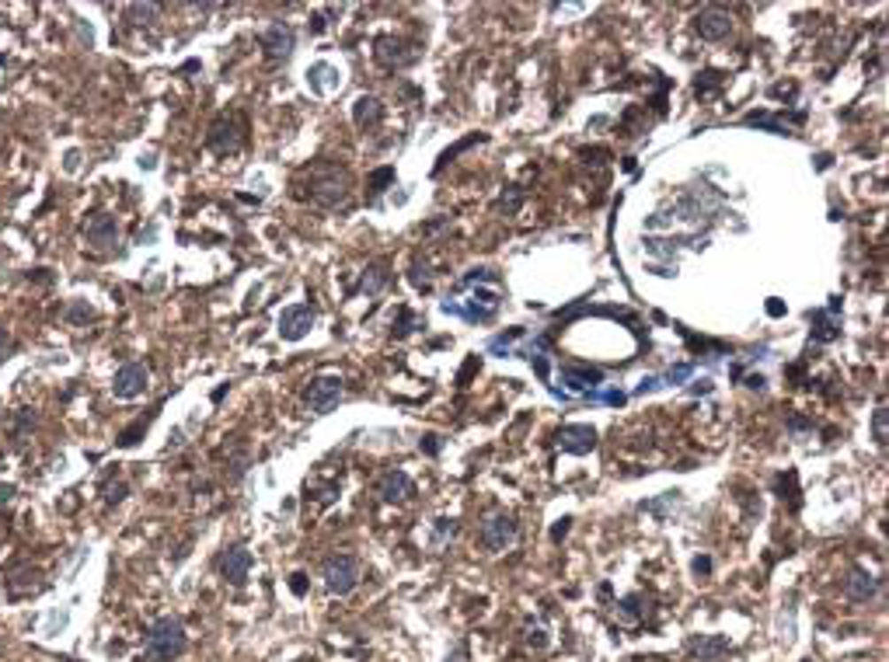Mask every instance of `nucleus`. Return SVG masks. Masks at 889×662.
<instances>
[{
  "label": "nucleus",
  "instance_id": "23",
  "mask_svg": "<svg viewBox=\"0 0 889 662\" xmlns=\"http://www.w3.org/2000/svg\"><path fill=\"white\" fill-rule=\"evenodd\" d=\"M743 122H746V126H761V129H771V133H778V136H788V122L775 119L771 112H750V115H743Z\"/></svg>",
  "mask_w": 889,
  "mask_h": 662
},
{
  "label": "nucleus",
  "instance_id": "12",
  "mask_svg": "<svg viewBox=\"0 0 889 662\" xmlns=\"http://www.w3.org/2000/svg\"><path fill=\"white\" fill-rule=\"evenodd\" d=\"M377 63L381 66H388V70H401V66H412L415 59H419V50L412 46V42H405V39H377Z\"/></svg>",
  "mask_w": 889,
  "mask_h": 662
},
{
  "label": "nucleus",
  "instance_id": "46",
  "mask_svg": "<svg viewBox=\"0 0 889 662\" xmlns=\"http://www.w3.org/2000/svg\"><path fill=\"white\" fill-rule=\"evenodd\" d=\"M788 429H792V433H802V429H806V419H799V415H792V422H788Z\"/></svg>",
  "mask_w": 889,
  "mask_h": 662
},
{
  "label": "nucleus",
  "instance_id": "17",
  "mask_svg": "<svg viewBox=\"0 0 889 662\" xmlns=\"http://www.w3.org/2000/svg\"><path fill=\"white\" fill-rule=\"evenodd\" d=\"M412 492H415V485H412V478L405 471H388L381 478V498L384 502H405V498H412Z\"/></svg>",
  "mask_w": 889,
  "mask_h": 662
},
{
  "label": "nucleus",
  "instance_id": "48",
  "mask_svg": "<svg viewBox=\"0 0 889 662\" xmlns=\"http://www.w3.org/2000/svg\"><path fill=\"white\" fill-rule=\"evenodd\" d=\"M764 384H768V381H764V377H761V373H757V377H750V381H746V387H754V390H764Z\"/></svg>",
  "mask_w": 889,
  "mask_h": 662
},
{
  "label": "nucleus",
  "instance_id": "13",
  "mask_svg": "<svg viewBox=\"0 0 889 662\" xmlns=\"http://www.w3.org/2000/svg\"><path fill=\"white\" fill-rule=\"evenodd\" d=\"M311 328H314V311L307 304H293L279 314V335L286 342H300Z\"/></svg>",
  "mask_w": 889,
  "mask_h": 662
},
{
  "label": "nucleus",
  "instance_id": "1",
  "mask_svg": "<svg viewBox=\"0 0 889 662\" xmlns=\"http://www.w3.org/2000/svg\"><path fill=\"white\" fill-rule=\"evenodd\" d=\"M304 178H307L304 199H311L314 206H321V210H345L352 203V174L342 165H335V161H314V165L304 171Z\"/></svg>",
  "mask_w": 889,
  "mask_h": 662
},
{
  "label": "nucleus",
  "instance_id": "31",
  "mask_svg": "<svg viewBox=\"0 0 889 662\" xmlns=\"http://www.w3.org/2000/svg\"><path fill=\"white\" fill-rule=\"evenodd\" d=\"M691 373H694L691 363H676V366H669L663 381H667V384H684V381H691Z\"/></svg>",
  "mask_w": 889,
  "mask_h": 662
},
{
  "label": "nucleus",
  "instance_id": "44",
  "mask_svg": "<svg viewBox=\"0 0 889 662\" xmlns=\"http://www.w3.org/2000/svg\"><path fill=\"white\" fill-rule=\"evenodd\" d=\"M600 401H607V404H624V394H621V390H607V394H600Z\"/></svg>",
  "mask_w": 889,
  "mask_h": 662
},
{
  "label": "nucleus",
  "instance_id": "5",
  "mask_svg": "<svg viewBox=\"0 0 889 662\" xmlns=\"http://www.w3.org/2000/svg\"><path fill=\"white\" fill-rule=\"evenodd\" d=\"M513 541H516V520L509 512H492L478 530V544H482V551L489 554L506 551Z\"/></svg>",
  "mask_w": 889,
  "mask_h": 662
},
{
  "label": "nucleus",
  "instance_id": "14",
  "mask_svg": "<svg viewBox=\"0 0 889 662\" xmlns=\"http://www.w3.org/2000/svg\"><path fill=\"white\" fill-rule=\"evenodd\" d=\"M248 572H251V551L244 544H234L220 554V575L230 586H244Z\"/></svg>",
  "mask_w": 889,
  "mask_h": 662
},
{
  "label": "nucleus",
  "instance_id": "30",
  "mask_svg": "<svg viewBox=\"0 0 889 662\" xmlns=\"http://www.w3.org/2000/svg\"><path fill=\"white\" fill-rule=\"evenodd\" d=\"M667 505L676 509V505H680V492H667L660 502H642V509H645V512H656V516H663V512H667Z\"/></svg>",
  "mask_w": 889,
  "mask_h": 662
},
{
  "label": "nucleus",
  "instance_id": "29",
  "mask_svg": "<svg viewBox=\"0 0 889 662\" xmlns=\"http://www.w3.org/2000/svg\"><path fill=\"white\" fill-rule=\"evenodd\" d=\"M482 140H485V136H482V133H475V136H468V140H460V143H457V147H450V150H446L444 158H440V165H437V171H444V167L450 165V161H453V158H457V154H464V150H468V147H475V143H482Z\"/></svg>",
  "mask_w": 889,
  "mask_h": 662
},
{
  "label": "nucleus",
  "instance_id": "20",
  "mask_svg": "<svg viewBox=\"0 0 889 662\" xmlns=\"http://www.w3.org/2000/svg\"><path fill=\"white\" fill-rule=\"evenodd\" d=\"M809 325H813V338L816 342H834L840 328H837V318L831 311H809Z\"/></svg>",
  "mask_w": 889,
  "mask_h": 662
},
{
  "label": "nucleus",
  "instance_id": "2",
  "mask_svg": "<svg viewBox=\"0 0 889 662\" xmlns=\"http://www.w3.org/2000/svg\"><path fill=\"white\" fill-rule=\"evenodd\" d=\"M189 649V638H185V627L178 617H161L151 624L147 631V656L154 662H174L178 656H185Z\"/></svg>",
  "mask_w": 889,
  "mask_h": 662
},
{
  "label": "nucleus",
  "instance_id": "6",
  "mask_svg": "<svg viewBox=\"0 0 889 662\" xmlns=\"http://www.w3.org/2000/svg\"><path fill=\"white\" fill-rule=\"evenodd\" d=\"M342 394H345V387L338 377H314L311 384L304 387V404L314 412V415H329L335 404L342 401Z\"/></svg>",
  "mask_w": 889,
  "mask_h": 662
},
{
  "label": "nucleus",
  "instance_id": "27",
  "mask_svg": "<svg viewBox=\"0 0 889 662\" xmlns=\"http://www.w3.org/2000/svg\"><path fill=\"white\" fill-rule=\"evenodd\" d=\"M126 14H129L136 25H151V21L161 14V7H158V4H129V11H126Z\"/></svg>",
  "mask_w": 889,
  "mask_h": 662
},
{
  "label": "nucleus",
  "instance_id": "11",
  "mask_svg": "<svg viewBox=\"0 0 889 662\" xmlns=\"http://www.w3.org/2000/svg\"><path fill=\"white\" fill-rule=\"evenodd\" d=\"M84 237H88L91 248L112 251V248L119 244V223H115V217H109V213H91V217L84 220Z\"/></svg>",
  "mask_w": 889,
  "mask_h": 662
},
{
  "label": "nucleus",
  "instance_id": "26",
  "mask_svg": "<svg viewBox=\"0 0 889 662\" xmlns=\"http://www.w3.org/2000/svg\"><path fill=\"white\" fill-rule=\"evenodd\" d=\"M32 429H35V415H32L28 408H21V412L14 415V433H11V436H14V443H25V436H28Z\"/></svg>",
  "mask_w": 889,
  "mask_h": 662
},
{
  "label": "nucleus",
  "instance_id": "16",
  "mask_svg": "<svg viewBox=\"0 0 889 662\" xmlns=\"http://www.w3.org/2000/svg\"><path fill=\"white\" fill-rule=\"evenodd\" d=\"M381 119H384L381 98H374V95L356 98V105H352V122H356L359 129H374V126H381Z\"/></svg>",
  "mask_w": 889,
  "mask_h": 662
},
{
  "label": "nucleus",
  "instance_id": "15",
  "mask_svg": "<svg viewBox=\"0 0 889 662\" xmlns=\"http://www.w3.org/2000/svg\"><path fill=\"white\" fill-rule=\"evenodd\" d=\"M844 597L851 604H869V600L879 597V579L869 568H851L847 579H844Z\"/></svg>",
  "mask_w": 889,
  "mask_h": 662
},
{
  "label": "nucleus",
  "instance_id": "33",
  "mask_svg": "<svg viewBox=\"0 0 889 662\" xmlns=\"http://www.w3.org/2000/svg\"><path fill=\"white\" fill-rule=\"evenodd\" d=\"M471 282H499V276L492 269H471L468 276L460 279V286H471Z\"/></svg>",
  "mask_w": 889,
  "mask_h": 662
},
{
  "label": "nucleus",
  "instance_id": "3",
  "mask_svg": "<svg viewBox=\"0 0 889 662\" xmlns=\"http://www.w3.org/2000/svg\"><path fill=\"white\" fill-rule=\"evenodd\" d=\"M321 579H325V589H329L332 597H349V593L359 586V579H363V565H359L356 554L338 551V554H332V558H325Z\"/></svg>",
  "mask_w": 889,
  "mask_h": 662
},
{
  "label": "nucleus",
  "instance_id": "9",
  "mask_svg": "<svg viewBox=\"0 0 889 662\" xmlns=\"http://www.w3.org/2000/svg\"><path fill=\"white\" fill-rule=\"evenodd\" d=\"M262 50H266V59L269 63H286L293 56V28L286 21H273L262 35H259Z\"/></svg>",
  "mask_w": 889,
  "mask_h": 662
},
{
  "label": "nucleus",
  "instance_id": "38",
  "mask_svg": "<svg viewBox=\"0 0 889 662\" xmlns=\"http://www.w3.org/2000/svg\"><path fill=\"white\" fill-rule=\"evenodd\" d=\"M126 498V485L119 481V485H105V502L109 505H115V502H122Z\"/></svg>",
  "mask_w": 889,
  "mask_h": 662
},
{
  "label": "nucleus",
  "instance_id": "7",
  "mask_svg": "<svg viewBox=\"0 0 889 662\" xmlns=\"http://www.w3.org/2000/svg\"><path fill=\"white\" fill-rule=\"evenodd\" d=\"M694 32L705 39V42H725L729 32H732V14L725 7H701L694 14Z\"/></svg>",
  "mask_w": 889,
  "mask_h": 662
},
{
  "label": "nucleus",
  "instance_id": "36",
  "mask_svg": "<svg viewBox=\"0 0 889 662\" xmlns=\"http://www.w3.org/2000/svg\"><path fill=\"white\" fill-rule=\"evenodd\" d=\"M453 534H457V523H453V520H437V541H433V544L440 548L446 537H453Z\"/></svg>",
  "mask_w": 889,
  "mask_h": 662
},
{
  "label": "nucleus",
  "instance_id": "41",
  "mask_svg": "<svg viewBox=\"0 0 889 662\" xmlns=\"http://www.w3.org/2000/svg\"><path fill=\"white\" fill-rule=\"evenodd\" d=\"M572 530V516H565V520H558L555 523V530H552V541H561L565 534Z\"/></svg>",
  "mask_w": 889,
  "mask_h": 662
},
{
  "label": "nucleus",
  "instance_id": "35",
  "mask_svg": "<svg viewBox=\"0 0 889 662\" xmlns=\"http://www.w3.org/2000/svg\"><path fill=\"white\" fill-rule=\"evenodd\" d=\"M143 433H147V422H136V426H129V429H126V433L119 436V446H133V443L140 440Z\"/></svg>",
  "mask_w": 889,
  "mask_h": 662
},
{
  "label": "nucleus",
  "instance_id": "25",
  "mask_svg": "<svg viewBox=\"0 0 889 662\" xmlns=\"http://www.w3.org/2000/svg\"><path fill=\"white\" fill-rule=\"evenodd\" d=\"M520 206H523V189H516V185H513L509 192H502L499 199H496V210L506 213V217H513Z\"/></svg>",
  "mask_w": 889,
  "mask_h": 662
},
{
  "label": "nucleus",
  "instance_id": "39",
  "mask_svg": "<svg viewBox=\"0 0 889 662\" xmlns=\"http://www.w3.org/2000/svg\"><path fill=\"white\" fill-rule=\"evenodd\" d=\"M691 568H694V575H708V572H712V558H708V554H698V558L691 561Z\"/></svg>",
  "mask_w": 889,
  "mask_h": 662
},
{
  "label": "nucleus",
  "instance_id": "21",
  "mask_svg": "<svg viewBox=\"0 0 889 662\" xmlns=\"http://www.w3.org/2000/svg\"><path fill=\"white\" fill-rule=\"evenodd\" d=\"M388 282H390L388 266H381V262H377V266H370V269L363 273V282H359V289H363L367 296H377V293H381V289H384Z\"/></svg>",
  "mask_w": 889,
  "mask_h": 662
},
{
  "label": "nucleus",
  "instance_id": "28",
  "mask_svg": "<svg viewBox=\"0 0 889 662\" xmlns=\"http://www.w3.org/2000/svg\"><path fill=\"white\" fill-rule=\"evenodd\" d=\"M886 422H889V415H886V408L879 404L876 412H872V440L879 443V446H886Z\"/></svg>",
  "mask_w": 889,
  "mask_h": 662
},
{
  "label": "nucleus",
  "instance_id": "32",
  "mask_svg": "<svg viewBox=\"0 0 889 662\" xmlns=\"http://www.w3.org/2000/svg\"><path fill=\"white\" fill-rule=\"evenodd\" d=\"M408 279H412V286H415V289H422V293L433 286V279H429V266H419V262L412 266V276Z\"/></svg>",
  "mask_w": 889,
  "mask_h": 662
},
{
  "label": "nucleus",
  "instance_id": "22",
  "mask_svg": "<svg viewBox=\"0 0 889 662\" xmlns=\"http://www.w3.org/2000/svg\"><path fill=\"white\" fill-rule=\"evenodd\" d=\"M642 604H645V600H642L638 593H631V597L617 600V604H614V607H617V620H621V624H635V620H642V613H645Z\"/></svg>",
  "mask_w": 889,
  "mask_h": 662
},
{
  "label": "nucleus",
  "instance_id": "19",
  "mask_svg": "<svg viewBox=\"0 0 889 662\" xmlns=\"http://www.w3.org/2000/svg\"><path fill=\"white\" fill-rule=\"evenodd\" d=\"M561 381L572 390H590V387L604 384V373L593 366H561Z\"/></svg>",
  "mask_w": 889,
  "mask_h": 662
},
{
  "label": "nucleus",
  "instance_id": "47",
  "mask_svg": "<svg viewBox=\"0 0 889 662\" xmlns=\"http://www.w3.org/2000/svg\"><path fill=\"white\" fill-rule=\"evenodd\" d=\"M691 390H694V394H708V390H712V381H698V384H691Z\"/></svg>",
  "mask_w": 889,
  "mask_h": 662
},
{
  "label": "nucleus",
  "instance_id": "40",
  "mask_svg": "<svg viewBox=\"0 0 889 662\" xmlns=\"http://www.w3.org/2000/svg\"><path fill=\"white\" fill-rule=\"evenodd\" d=\"M660 387H663V381H660V377H645L642 384L635 387V394H642V397H645V394H653V390H660Z\"/></svg>",
  "mask_w": 889,
  "mask_h": 662
},
{
  "label": "nucleus",
  "instance_id": "4",
  "mask_svg": "<svg viewBox=\"0 0 889 662\" xmlns=\"http://www.w3.org/2000/svg\"><path fill=\"white\" fill-rule=\"evenodd\" d=\"M213 154H237L244 147V119L237 112H223L213 119L210 136H206Z\"/></svg>",
  "mask_w": 889,
  "mask_h": 662
},
{
  "label": "nucleus",
  "instance_id": "10",
  "mask_svg": "<svg viewBox=\"0 0 889 662\" xmlns=\"http://www.w3.org/2000/svg\"><path fill=\"white\" fill-rule=\"evenodd\" d=\"M597 429L593 426H561L555 433V443L561 453H576V457H583V453H593L597 450Z\"/></svg>",
  "mask_w": 889,
  "mask_h": 662
},
{
  "label": "nucleus",
  "instance_id": "34",
  "mask_svg": "<svg viewBox=\"0 0 889 662\" xmlns=\"http://www.w3.org/2000/svg\"><path fill=\"white\" fill-rule=\"evenodd\" d=\"M719 84H723V77H719L715 70H708V73H705V81H698V84H694V91H698V95H708V91H715Z\"/></svg>",
  "mask_w": 889,
  "mask_h": 662
},
{
  "label": "nucleus",
  "instance_id": "24",
  "mask_svg": "<svg viewBox=\"0 0 889 662\" xmlns=\"http://www.w3.org/2000/svg\"><path fill=\"white\" fill-rule=\"evenodd\" d=\"M367 185H370V199H381L388 192V185H394V167H377Z\"/></svg>",
  "mask_w": 889,
  "mask_h": 662
},
{
  "label": "nucleus",
  "instance_id": "49",
  "mask_svg": "<svg viewBox=\"0 0 889 662\" xmlns=\"http://www.w3.org/2000/svg\"><path fill=\"white\" fill-rule=\"evenodd\" d=\"M311 28H314V32H325V18H321V14H314V25H311Z\"/></svg>",
  "mask_w": 889,
  "mask_h": 662
},
{
  "label": "nucleus",
  "instance_id": "43",
  "mask_svg": "<svg viewBox=\"0 0 889 662\" xmlns=\"http://www.w3.org/2000/svg\"><path fill=\"white\" fill-rule=\"evenodd\" d=\"M290 589H293L297 597H304V589H307V586H304V575H300V572H297V575L290 579Z\"/></svg>",
  "mask_w": 889,
  "mask_h": 662
},
{
  "label": "nucleus",
  "instance_id": "8",
  "mask_svg": "<svg viewBox=\"0 0 889 662\" xmlns=\"http://www.w3.org/2000/svg\"><path fill=\"white\" fill-rule=\"evenodd\" d=\"M147 384H151V370L143 363H126V366H119L115 381H112V394L119 401H133L147 390Z\"/></svg>",
  "mask_w": 889,
  "mask_h": 662
},
{
  "label": "nucleus",
  "instance_id": "45",
  "mask_svg": "<svg viewBox=\"0 0 889 662\" xmlns=\"http://www.w3.org/2000/svg\"><path fill=\"white\" fill-rule=\"evenodd\" d=\"M11 352V335H7V328H0V359Z\"/></svg>",
  "mask_w": 889,
  "mask_h": 662
},
{
  "label": "nucleus",
  "instance_id": "37",
  "mask_svg": "<svg viewBox=\"0 0 889 662\" xmlns=\"http://www.w3.org/2000/svg\"><path fill=\"white\" fill-rule=\"evenodd\" d=\"M95 318V311L88 307V304H73L70 311H66V321H91Z\"/></svg>",
  "mask_w": 889,
  "mask_h": 662
},
{
  "label": "nucleus",
  "instance_id": "42",
  "mask_svg": "<svg viewBox=\"0 0 889 662\" xmlns=\"http://www.w3.org/2000/svg\"><path fill=\"white\" fill-rule=\"evenodd\" d=\"M419 446H422L426 453H440V436H433V433H429V436H422Z\"/></svg>",
  "mask_w": 889,
  "mask_h": 662
},
{
  "label": "nucleus",
  "instance_id": "18",
  "mask_svg": "<svg viewBox=\"0 0 889 662\" xmlns=\"http://www.w3.org/2000/svg\"><path fill=\"white\" fill-rule=\"evenodd\" d=\"M729 638H723V635H701V638H694L691 642V652L698 656L701 662H719L723 656H729Z\"/></svg>",
  "mask_w": 889,
  "mask_h": 662
}]
</instances>
